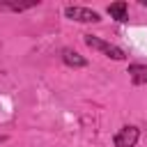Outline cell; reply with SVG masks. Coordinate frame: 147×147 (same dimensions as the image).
Here are the masks:
<instances>
[{
  "label": "cell",
  "mask_w": 147,
  "mask_h": 147,
  "mask_svg": "<svg viewBox=\"0 0 147 147\" xmlns=\"http://www.w3.org/2000/svg\"><path fill=\"white\" fill-rule=\"evenodd\" d=\"M106 11H108L110 18H115L117 23H126V21H129V5H126V2H113V5H108Z\"/></svg>",
  "instance_id": "cell-5"
},
{
  "label": "cell",
  "mask_w": 147,
  "mask_h": 147,
  "mask_svg": "<svg viewBox=\"0 0 147 147\" xmlns=\"http://www.w3.org/2000/svg\"><path fill=\"white\" fill-rule=\"evenodd\" d=\"M140 5H142V7H147V0H140Z\"/></svg>",
  "instance_id": "cell-8"
},
{
  "label": "cell",
  "mask_w": 147,
  "mask_h": 147,
  "mask_svg": "<svg viewBox=\"0 0 147 147\" xmlns=\"http://www.w3.org/2000/svg\"><path fill=\"white\" fill-rule=\"evenodd\" d=\"M138 138H140L138 126H122V129L115 133L113 142H115V147H136Z\"/></svg>",
  "instance_id": "cell-3"
},
{
  "label": "cell",
  "mask_w": 147,
  "mask_h": 147,
  "mask_svg": "<svg viewBox=\"0 0 147 147\" xmlns=\"http://www.w3.org/2000/svg\"><path fill=\"white\" fill-rule=\"evenodd\" d=\"M129 76L133 85H147V64H129Z\"/></svg>",
  "instance_id": "cell-6"
},
{
  "label": "cell",
  "mask_w": 147,
  "mask_h": 147,
  "mask_svg": "<svg viewBox=\"0 0 147 147\" xmlns=\"http://www.w3.org/2000/svg\"><path fill=\"white\" fill-rule=\"evenodd\" d=\"M64 16L69 21H76V23H99L101 21V14L90 9V7H80V5H69L64 7Z\"/></svg>",
  "instance_id": "cell-2"
},
{
  "label": "cell",
  "mask_w": 147,
  "mask_h": 147,
  "mask_svg": "<svg viewBox=\"0 0 147 147\" xmlns=\"http://www.w3.org/2000/svg\"><path fill=\"white\" fill-rule=\"evenodd\" d=\"M85 44L90 46V48H94V51H99L101 55H106V57H110V60H126V53L119 48V46H115V44H110V41H106V39H101V37H96V34H85Z\"/></svg>",
  "instance_id": "cell-1"
},
{
  "label": "cell",
  "mask_w": 147,
  "mask_h": 147,
  "mask_svg": "<svg viewBox=\"0 0 147 147\" xmlns=\"http://www.w3.org/2000/svg\"><path fill=\"white\" fill-rule=\"evenodd\" d=\"M5 140H7V136H0V142H5Z\"/></svg>",
  "instance_id": "cell-9"
},
{
  "label": "cell",
  "mask_w": 147,
  "mask_h": 147,
  "mask_svg": "<svg viewBox=\"0 0 147 147\" xmlns=\"http://www.w3.org/2000/svg\"><path fill=\"white\" fill-rule=\"evenodd\" d=\"M39 2H9V0H0V11H23V9H30Z\"/></svg>",
  "instance_id": "cell-7"
},
{
  "label": "cell",
  "mask_w": 147,
  "mask_h": 147,
  "mask_svg": "<svg viewBox=\"0 0 147 147\" xmlns=\"http://www.w3.org/2000/svg\"><path fill=\"white\" fill-rule=\"evenodd\" d=\"M62 62L69 64V67H74V69H83V67H87V60H85L78 51H71V48H64V51H62Z\"/></svg>",
  "instance_id": "cell-4"
}]
</instances>
